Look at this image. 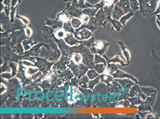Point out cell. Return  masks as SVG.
Returning <instances> with one entry per match:
<instances>
[{
  "label": "cell",
  "mask_w": 160,
  "mask_h": 119,
  "mask_svg": "<svg viewBox=\"0 0 160 119\" xmlns=\"http://www.w3.org/2000/svg\"><path fill=\"white\" fill-rule=\"evenodd\" d=\"M1 25L4 30L9 32L26 27L21 20L16 17L14 21L11 22L10 17L7 16L4 11L1 12Z\"/></svg>",
  "instance_id": "1"
},
{
  "label": "cell",
  "mask_w": 160,
  "mask_h": 119,
  "mask_svg": "<svg viewBox=\"0 0 160 119\" xmlns=\"http://www.w3.org/2000/svg\"><path fill=\"white\" fill-rule=\"evenodd\" d=\"M138 1L139 4V13L143 17L149 18L156 10L159 0Z\"/></svg>",
  "instance_id": "2"
},
{
  "label": "cell",
  "mask_w": 160,
  "mask_h": 119,
  "mask_svg": "<svg viewBox=\"0 0 160 119\" xmlns=\"http://www.w3.org/2000/svg\"><path fill=\"white\" fill-rule=\"evenodd\" d=\"M112 85L107 88L108 94H118L121 96L123 100H127L129 98V90L123 88L118 82L113 81L112 82Z\"/></svg>",
  "instance_id": "3"
},
{
  "label": "cell",
  "mask_w": 160,
  "mask_h": 119,
  "mask_svg": "<svg viewBox=\"0 0 160 119\" xmlns=\"http://www.w3.org/2000/svg\"><path fill=\"white\" fill-rule=\"evenodd\" d=\"M110 45V43L103 40H97L94 42L93 45L89 49L92 54H97L102 56L105 54Z\"/></svg>",
  "instance_id": "4"
},
{
  "label": "cell",
  "mask_w": 160,
  "mask_h": 119,
  "mask_svg": "<svg viewBox=\"0 0 160 119\" xmlns=\"http://www.w3.org/2000/svg\"><path fill=\"white\" fill-rule=\"evenodd\" d=\"M98 27V23L96 17H90L89 21L86 24H82L79 28L75 29V32H78L80 30L84 29H86L87 30H91L93 34H94V32L97 30Z\"/></svg>",
  "instance_id": "5"
},
{
  "label": "cell",
  "mask_w": 160,
  "mask_h": 119,
  "mask_svg": "<svg viewBox=\"0 0 160 119\" xmlns=\"http://www.w3.org/2000/svg\"><path fill=\"white\" fill-rule=\"evenodd\" d=\"M65 12L71 17L73 18H81L83 14L82 10L71 5V2H69L66 5L64 9Z\"/></svg>",
  "instance_id": "6"
},
{
  "label": "cell",
  "mask_w": 160,
  "mask_h": 119,
  "mask_svg": "<svg viewBox=\"0 0 160 119\" xmlns=\"http://www.w3.org/2000/svg\"><path fill=\"white\" fill-rule=\"evenodd\" d=\"M93 36V34L91 30L86 29H82L78 32H76L75 37L78 40L82 41L83 40H88Z\"/></svg>",
  "instance_id": "7"
},
{
  "label": "cell",
  "mask_w": 160,
  "mask_h": 119,
  "mask_svg": "<svg viewBox=\"0 0 160 119\" xmlns=\"http://www.w3.org/2000/svg\"><path fill=\"white\" fill-rule=\"evenodd\" d=\"M97 19L98 26H102L106 28V24L108 22L107 17L104 13L103 8H100L95 16Z\"/></svg>",
  "instance_id": "8"
},
{
  "label": "cell",
  "mask_w": 160,
  "mask_h": 119,
  "mask_svg": "<svg viewBox=\"0 0 160 119\" xmlns=\"http://www.w3.org/2000/svg\"><path fill=\"white\" fill-rule=\"evenodd\" d=\"M113 78H119V79H122V78H129L132 80L133 82H134L136 84L139 83L138 79L134 77L131 75L129 74L123 72V71L118 69L112 75Z\"/></svg>",
  "instance_id": "9"
},
{
  "label": "cell",
  "mask_w": 160,
  "mask_h": 119,
  "mask_svg": "<svg viewBox=\"0 0 160 119\" xmlns=\"http://www.w3.org/2000/svg\"><path fill=\"white\" fill-rule=\"evenodd\" d=\"M46 23L45 25L51 27L54 30L57 28H61L63 27V21L60 20L56 19L55 20L50 19L48 18H45Z\"/></svg>",
  "instance_id": "10"
},
{
  "label": "cell",
  "mask_w": 160,
  "mask_h": 119,
  "mask_svg": "<svg viewBox=\"0 0 160 119\" xmlns=\"http://www.w3.org/2000/svg\"><path fill=\"white\" fill-rule=\"evenodd\" d=\"M73 34L70 33H66V36L64 38L65 43L71 46H77L81 44L82 41L78 40L76 38L74 37Z\"/></svg>",
  "instance_id": "11"
},
{
  "label": "cell",
  "mask_w": 160,
  "mask_h": 119,
  "mask_svg": "<svg viewBox=\"0 0 160 119\" xmlns=\"http://www.w3.org/2000/svg\"><path fill=\"white\" fill-rule=\"evenodd\" d=\"M85 0H72L71 5L82 10L88 8H94V5H91L88 2H85Z\"/></svg>",
  "instance_id": "12"
},
{
  "label": "cell",
  "mask_w": 160,
  "mask_h": 119,
  "mask_svg": "<svg viewBox=\"0 0 160 119\" xmlns=\"http://www.w3.org/2000/svg\"><path fill=\"white\" fill-rule=\"evenodd\" d=\"M113 80L118 82V83L122 87L128 90H129L132 86L137 84L133 82L132 80L129 79V78H127V79H126V78H123H123H122V79L113 78Z\"/></svg>",
  "instance_id": "13"
},
{
  "label": "cell",
  "mask_w": 160,
  "mask_h": 119,
  "mask_svg": "<svg viewBox=\"0 0 160 119\" xmlns=\"http://www.w3.org/2000/svg\"><path fill=\"white\" fill-rule=\"evenodd\" d=\"M104 57L105 59L107 60V63H119L120 64L123 66H128L129 64H125L124 61L122 59L123 56L121 53H119L118 55H116L115 57H114L112 59H109L108 57H107L105 55H103L102 56Z\"/></svg>",
  "instance_id": "14"
},
{
  "label": "cell",
  "mask_w": 160,
  "mask_h": 119,
  "mask_svg": "<svg viewBox=\"0 0 160 119\" xmlns=\"http://www.w3.org/2000/svg\"><path fill=\"white\" fill-rule=\"evenodd\" d=\"M116 5L121 8L126 14L130 12L132 10L131 8L129 0H120Z\"/></svg>",
  "instance_id": "15"
},
{
  "label": "cell",
  "mask_w": 160,
  "mask_h": 119,
  "mask_svg": "<svg viewBox=\"0 0 160 119\" xmlns=\"http://www.w3.org/2000/svg\"><path fill=\"white\" fill-rule=\"evenodd\" d=\"M125 13L123 10L116 5H115L112 14V18L113 19L120 20V18L124 15Z\"/></svg>",
  "instance_id": "16"
},
{
  "label": "cell",
  "mask_w": 160,
  "mask_h": 119,
  "mask_svg": "<svg viewBox=\"0 0 160 119\" xmlns=\"http://www.w3.org/2000/svg\"><path fill=\"white\" fill-rule=\"evenodd\" d=\"M108 22L110 23L112 27V30H113V28L116 29V31L120 32L123 28V26L119 20L113 19L112 17H109L107 18Z\"/></svg>",
  "instance_id": "17"
},
{
  "label": "cell",
  "mask_w": 160,
  "mask_h": 119,
  "mask_svg": "<svg viewBox=\"0 0 160 119\" xmlns=\"http://www.w3.org/2000/svg\"><path fill=\"white\" fill-rule=\"evenodd\" d=\"M99 77L100 81L101 82L107 84V88L112 86V84L110 83H112L114 81L113 80V78L112 75L107 74H101L99 75Z\"/></svg>",
  "instance_id": "18"
},
{
  "label": "cell",
  "mask_w": 160,
  "mask_h": 119,
  "mask_svg": "<svg viewBox=\"0 0 160 119\" xmlns=\"http://www.w3.org/2000/svg\"><path fill=\"white\" fill-rule=\"evenodd\" d=\"M41 29L42 31L43 36L46 38L54 36V34H53L54 30L51 27L44 25L41 27Z\"/></svg>",
  "instance_id": "19"
},
{
  "label": "cell",
  "mask_w": 160,
  "mask_h": 119,
  "mask_svg": "<svg viewBox=\"0 0 160 119\" xmlns=\"http://www.w3.org/2000/svg\"><path fill=\"white\" fill-rule=\"evenodd\" d=\"M152 107L149 102L146 101H144L138 107V111L139 112H152Z\"/></svg>",
  "instance_id": "20"
},
{
  "label": "cell",
  "mask_w": 160,
  "mask_h": 119,
  "mask_svg": "<svg viewBox=\"0 0 160 119\" xmlns=\"http://www.w3.org/2000/svg\"><path fill=\"white\" fill-rule=\"evenodd\" d=\"M115 43H117L120 45L121 49L122 50V51L123 54V56H124L126 58V60L127 61L128 64H129V61L130 59V53L127 49V48L126 46L125 45L124 43L121 41H116Z\"/></svg>",
  "instance_id": "21"
},
{
  "label": "cell",
  "mask_w": 160,
  "mask_h": 119,
  "mask_svg": "<svg viewBox=\"0 0 160 119\" xmlns=\"http://www.w3.org/2000/svg\"><path fill=\"white\" fill-rule=\"evenodd\" d=\"M118 68L114 63H107V66L104 71V73L107 74L112 75L117 71Z\"/></svg>",
  "instance_id": "22"
},
{
  "label": "cell",
  "mask_w": 160,
  "mask_h": 119,
  "mask_svg": "<svg viewBox=\"0 0 160 119\" xmlns=\"http://www.w3.org/2000/svg\"><path fill=\"white\" fill-rule=\"evenodd\" d=\"M99 9L98 8H88L83 9L82 12L83 14L90 17H94Z\"/></svg>",
  "instance_id": "23"
},
{
  "label": "cell",
  "mask_w": 160,
  "mask_h": 119,
  "mask_svg": "<svg viewBox=\"0 0 160 119\" xmlns=\"http://www.w3.org/2000/svg\"><path fill=\"white\" fill-rule=\"evenodd\" d=\"M128 100H129V101L130 102V103L131 104L129 106V107H130V108L136 107L135 106L140 105L142 102L143 101L141 99L140 97L139 96L129 97Z\"/></svg>",
  "instance_id": "24"
},
{
  "label": "cell",
  "mask_w": 160,
  "mask_h": 119,
  "mask_svg": "<svg viewBox=\"0 0 160 119\" xmlns=\"http://www.w3.org/2000/svg\"><path fill=\"white\" fill-rule=\"evenodd\" d=\"M141 89L140 87L138 85H134L131 87L129 91V97H132L138 96L139 93L140 92Z\"/></svg>",
  "instance_id": "25"
},
{
  "label": "cell",
  "mask_w": 160,
  "mask_h": 119,
  "mask_svg": "<svg viewBox=\"0 0 160 119\" xmlns=\"http://www.w3.org/2000/svg\"><path fill=\"white\" fill-rule=\"evenodd\" d=\"M62 28L66 32L73 33L74 35L75 34V31L72 27L71 24V20L64 22Z\"/></svg>",
  "instance_id": "26"
},
{
  "label": "cell",
  "mask_w": 160,
  "mask_h": 119,
  "mask_svg": "<svg viewBox=\"0 0 160 119\" xmlns=\"http://www.w3.org/2000/svg\"><path fill=\"white\" fill-rule=\"evenodd\" d=\"M135 12L132 10L130 12L128 13L125 14L122 18H120L119 21L122 25L123 27H124L125 25L126 24V22L129 19H130L134 15Z\"/></svg>",
  "instance_id": "27"
},
{
  "label": "cell",
  "mask_w": 160,
  "mask_h": 119,
  "mask_svg": "<svg viewBox=\"0 0 160 119\" xmlns=\"http://www.w3.org/2000/svg\"><path fill=\"white\" fill-rule=\"evenodd\" d=\"M94 64H98L100 63H103L106 68L107 66V63L106 59L103 56L102 57V56L97 54H96L94 55Z\"/></svg>",
  "instance_id": "28"
},
{
  "label": "cell",
  "mask_w": 160,
  "mask_h": 119,
  "mask_svg": "<svg viewBox=\"0 0 160 119\" xmlns=\"http://www.w3.org/2000/svg\"><path fill=\"white\" fill-rule=\"evenodd\" d=\"M89 79L87 75H84L81 78L79 81V85L83 88H87L89 83Z\"/></svg>",
  "instance_id": "29"
},
{
  "label": "cell",
  "mask_w": 160,
  "mask_h": 119,
  "mask_svg": "<svg viewBox=\"0 0 160 119\" xmlns=\"http://www.w3.org/2000/svg\"><path fill=\"white\" fill-rule=\"evenodd\" d=\"M72 59L74 64H79L83 62V57L82 55L79 53H74L72 55Z\"/></svg>",
  "instance_id": "30"
},
{
  "label": "cell",
  "mask_w": 160,
  "mask_h": 119,
  "mask_svg": "<svg viewBox=\"0 0 160 119\" xmlns=\"http://www.w3.org/2000/svg\"><path fill=\"white\" fill-rule=\"evenodd\" d=\"M141 90L146 95L147 97L150 96L154 93L157 92L156 90L150 87H140Z\"/></svg>",
  "instance_id": "31"
},
{
  "label": "cell",
  "mask_w": 160,
  "mask_h": 119,
  "mask_svg": "<svg viewBox=\"0 0 160 119\" xmlns=\"http://www.w3.org/2000/svg\"><path fill=\"white\" fill-rule=\"evenodd\" d=\"M100 81V79L99 76L97 77V78H95L94 79L90 80L87 88L91 89L93 91V92L95 93V91H94V87L99 83Z\"/></svg>",
  "instance_id": "32"
},
{
  "label": "cell",
  "mask_w": 160,
  "mask_h": 119,
  "mask_svg": "<svg viewBox=\"0 0 160 119\" xmlns=\"http://www.w3.org/2000/svg\"><path fill=\"white\" fill-rule=\"evenodd\" d=\"M71 24L72 27L75 29L79 28L82 24L80 19L77 18H73L71 19Z\"/></svg>",
  "instance_id": "33"
},
{
  "label": "cell",
  "mask_w": 160,
  "mask_h": 119,
  "mask_svg": "<svg viewBox=\"0 0 160 119\" xmlns=\"http://www.w3.org/2000/svg\"><path fill=\"white\" fill-rule=\"evenodd\" d=\"M106 68L104 64L101 63L98 64L94 65L93 69H95L96 72H97L100 75L104 73V71L105 70Z\"/></svg>",
  "instance_id": "34"
},
{
  "label": "cell",
  "mask_w": 160,
  "mask_h": 119,
  "mask_svg": "<svg viewBox=\"0 0 160 119\" xmlns=\"http://www.w3.org/2000/svg\"><path fill=\"white\" fill-rule=\"evenodd\" d=\"M87 75L90 80H92L98 77L99 74L96 72L95 69H91L87 72Z\"/></svg>",
  "instance_id": "35"
},
{
  "label": "cell",
  "mask_w": 160,
  "mask_h": 119,
  "mask_svg": "<svg viewBox=\"0 0 160 119\" xmlns=\"http://www.w3.org/2000/svg\"><path fill=\"white\" fill-rule=\"evenodd\" d=\"M95 41V39H94V36H93L88 40H84L83 41H82V45L85 47L90 49L93 45Z\"/></svg>",
  "instance_id": "36"
},
{
  "label": "cell",
  "mask_w": 160,
  "mask_h": 119,
  "mask_svg": "<svg viewBox=\"0 0 160 119\" xmlns=\"http://www.w3.org/2000/svg\"><path fill=\"white\" fill-rule=\"evenodd\" d=\"M114 6L115 5L110 7L106 6L103 7V9L104 10V13L105 14L107 18L109 17H112V14Z\"/></svg>",
  "instance_id": "37"
},
{
  "label": "cell",
  "mask_w": 160,
  "mask_h": 119,
  "mask_svg": "<svg viewBox=\"0 0 160 119\" xmlns=\"http://www.w3.org/2000/svg\"><path fill=\"white\" fill-rule=\"evenodd\" d=\"M157 97V92L154 93L152 95L147 97L146 101L149 103L151 107H153L154 104L156 101Z\"/></svg>",
  "instance_id": "38"
},
{
  "label": "cell",
  "mask_w": 160,
  "mask_h": 119,
  "mask_svg": "<svg viewBox=\"0 0 160 119\" xmlns=\"http://www.w3.org/2000/svg\"><path fill=\"white\" fill-rule=\"evenodd\" d=\"M66 32L63 30H59L57 31L54 33V36L58 40L60 39H63L64 38L65 36H66Z\"/></svg>",
  "instance_id": "39"
},
{
  "label": "cell",
  "mask_w": 160,
  "mask_h": 119,
  "mask_svg": "<svg viewBox=\"0 0 160 119\" xmlns=\"http://www.w3.org/2000/svg\"><path fill=\"white\" fill-rule=\"evenodd\" d=\"M131 8L135 12L139 9V4L138 0H129Z\"/></svg>",
  "instance_id": "40"
},
{
  "label": "cell",
  "mask_w": 160,
  "mask_h": 119,
  "mask_svg": "<svg viewBox=\"0 0 160 119\" xmlns=\"http://www.w3.org/2000/svg\"><path fill=\"white\" fill-rule=\"evenodd\" d=\"M64 93L62 91H58L55 92L54 98L56 101L58 102H61L63 100V98L64 96Z\"/></svg>",
  "instance_id": "41"
},
{
  "label": "cell",
  "mask_w": 160,
  "mask_h": 119,
  "mask_svg": "<svg viewBox=\"0 0 160 119\" xmlns=\"http://www.w3.org/2000/svg\"><path fill=\"white\" fill-rule=\"evenodd\" d=\"M18 5H17L15 7L11 6V11L10 16L11 22H13L15 20V14H16L17 10L18 9Z\"/></svg>",
  "instance_id": "42"
},
{
  "label": "cell",
  "mask_w": 160,
  "mask_h": 119,
  "mask_svg": "<svg viewBox=\"0 0 160 119\" xmlns=\"http://www.w3.org/2000/svg\"><path fill=\"white\" fill-rule=\"evenodd\" d=\"M45 97L44 94L42 91H38L36 92L35 95V98L36 101L38 102H41L44 99Z\"/></svg>",
  "instance_id": "43"
},
{
  "label": "cell",
  "mask_w": 160,
  "mask_h": 119,
  "mask_svg": "<svg viewBox=\"0 0 160 119\" xmlns=\"http://www.w3.org/2000/svg\"><path fill=\"white\" fill-rule=\"evenodd\" d=\"M34 43H35L33 42L31 39L26 40L22 42L23 46H24L25 49H27L30 48V47Z\"/></svg>",
  "instance_id": "44"
},
{
  "label": "cell",
  "mask_w": 160,
  "mask_h": 119,
  "mask_svg": "<svg viewBox=\"0 0 160 119\" xmlns=\"http://www.w3.org/2000/svg\"><path fill=\"white\" fill-rule=\"evenodd\" d=\"M55 92L53 91H50L46 93V99L49 102H53L55 100Z\"/></svg>",
  "instance_id": "45"
},
{
  "label": "cell",
  "mask_w": 160,
  "mask_h": 119,
  "mask_svg": "<svg viewBox=\"0 0 160 119\" xmlns=\"http://www.w3.org/2000/svg\"><path fill=\"white\" fill-rule=\"evenodd\" d=\"M116 105L117 106L121 105L124 108H128L129 107L130 105V102L128 100H121L116 104Z\"/></svg>",
  "instance_id": "46"
},
{
  "label": "cell",
  "mask_w": 160,
  "mask_h": 119,
  "mask_svg": "<svg viewBox=\"0 0 160 119\" xmlns=\"http://www.w3.org/2000/svg\"><path fill=\"white\" fill-rule=\"evenodd\" d=\"M80 19L82 21V24H86L89 21L90 17L83 14Z\"/></svg>",
  "instance_id": "47"
},
{
  "label": "cell",
  "mask_w": 160,
  "mask_h": 119,
  "mask_svg": "<svg viewBox=\"0 0 160 119\" xmlns=\"http://www.w3.org/2000/svg\"><path fill=\"white\" fill-rule=\"evenodd\" d=\"M27 90L25 88H19L18 89V95L19 97L23 96L27 93Z\"/></svg>",
  "instance_id": "48"
},
{
  "label": "cell",
  "mask_w": 160,
  "mask_h": 119,
  "mask_svg": "<svg viewBox=\"0 0 160 119\" xmlns=\"http://www.w3.org/2000/svg\"><path fill=\"white\" fill-rule=\"evenodd\" d=\"M7 16L10 17V13L11 11V6H5V8L4 10Z\"/></svg>",
  "instance_id": "49"
},
{
  "label": "cell",
  "mask_w": 160,
  "mask_h": 119,
  "mask_svg": "<svg viewBox=\"0 0 160 119\" xmlns=\"http://www.w3.org/2000/svg\"><path fill=\"white\" fill-rule=\"evenodd\" d=\"M160 14V0L158 1V6H157V8L155 12L153 13L152 14H151V17L154 15H156V14Z\"/></svg>",
  "instance_id": "50"
},
{
  "label": "cell",
  "mask_w": 160,
  "mask_h": 119,
  "mask_svg": "<svg viewBox=\"0 0 160 119\" xmlns=\"http://www.w3.org/2000/svg\"><path fill=\"white\" fill-rule=\"evenodd\" d=\"M25 33L26 35L28 37H30V36H31L32 31L31 28L30 27H27L25 28Z\"/></svg>",
  "instance_id": "51"
},
{
  "label": "cell",
  "mask_w": 160,
  "mask_h": 119,
  "mask_svg": "<svg viewBox=\"0 0 160 119\" xmlns=\"http://www.w3.org/2000/svg\"><path fill=\"white\" fill-rule=\"evenodd\" d=\"M138 96L140 97L141 99H142L143 101H146L147 96L143 92H142V90H141L140 92L139 93V95H138Z\"/></svg>",
  "instance_id": "52"
},
{
  "label": "cell",
  "mask_w": 160,
  "mask_h": 119,
  "mask_svg": "<svg viewBox=\"0 0 160 119\" xmlns=\"http://www.w3.org/2000/svg\"><path fill=\"white\" fill-rule=\"evenodd\" d=\"M2 3L5 6H11V0H4Z\"/></svg>",
  "instance_id": "53"
},
{
  "label": "cell",
  "mask_w": 160,
  "mask_h": 119,
  "mask_svg": "<svg viewBox=\"0 0 160 119\" xmlns=\"http://www.w3.org/2000/svg\"><path fill=\"white\" fill-rule=\"evenodd\" d=\"M19 3L18 0H11V6L15 7L17 6V3Z\"/></svg>",
  "instance_id": "54"
},
{
  "label": "cell",
  "mask_w": 160,
  "mask_h": 119,
  "mask_svg": "<svg viewBox=\"0 0 160 119\" xmlns=\"http://www.w3.org/2000/svg\"><path fill=\"white\" fill-rule=\"evenodd\" d=\"M5 5L2 2H1V12L4 11L5 8Z\"/></svg>",
  "instance_id": "55"
},
{
  "label": "cell",
  "mask_w": 160,
  "mask_h": 119,
  "mask_svg": "<svg viewBox=\"0 0 160 119\" xmlns=\"http://www.w3.org/2000/svg\"><path fill=\"white\" fill-rule=\"evenodd\" d=\"M155 16H156L157 17L156 20H158V21L160 22V14H156Z\"/></svg>",
  "instance_id": "56"
},
{
  "label": "cell",
  "mask_w": 160,
  "mask_h": 119,
  "mask_svg": "<svg viewBox=\"0 0 160 119\" xmlns=\"http://www.w3.org/2000/svg\"><path fill=\"white\" fill-rule=\"evenodd\" d=\"M156 23L157 25H158V28L160 30V22H159V21H158V20H156Z\"/></svg>",
  "instance_id": "57"
},
{
  "label": "cell",
  "mask_w": 160,
  "mask_h": 119,
  "mask_svg": "<svg viewBox=\"0 0 160 119\" xmlns=\"http://www.w3.org/2000/svg\"><path fill=\"white\" fill-rule=\"evenodd\" d=\"M157 118H160V111L158 113V114H157Z\"/></svg>",
  "instance_id": "58"
},
{
  "label": "cell",
  "mask_w": 160,
  "mask_h": 119,
  "mask_svg": "<svg viewBox=\"0 0 160 119\" xmlns=\"http://www.w3.org/2000/svg\"><path fill=\"white\" fill-rule=\"evenodd\" d=\"M72 0H64V1H65V2H71Z\"/></svg>",
  "instance_id": "59"
},
{
  "label": "cell",
  "mask_w": 160,
  "mask_h": 119,
  "mask_svg": "<svg viewBox=\"0 0 160 119\" xmlns=\"http://www.w3.org/2000/svg\"><path fill=\"white\" fill-rule=\"evenodd\" d=\"M19 1V3H20L21 2V0H18Z\"/></svg>",
  "instance_id": "60"
}]
</instances>
